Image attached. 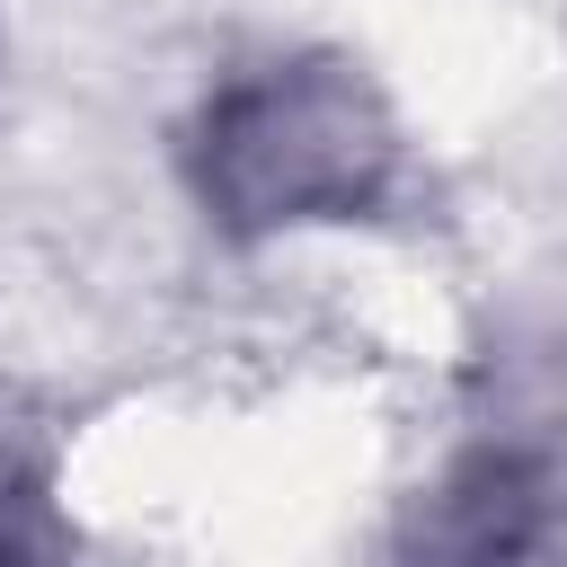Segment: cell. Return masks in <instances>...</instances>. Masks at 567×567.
Instances as JSON below:
<instances>
[{
  "label": "cell",
  "instance_id": "cell-1",
  "mask_svg": "<svg viewBox=\"0 0 567 567\" xmlns=\"http://www.w3.org/2000/svg\"><path fill=\"white\" fill-rule=\"evenodd\" d=\"M0 567H18V549H9V532H0Z\"/></svg>",
  "mask_w": 567,
  "mask_h": 567
}]
</instances>
